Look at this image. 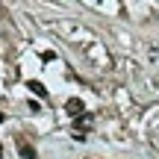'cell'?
<instances>
[{"label":"cell","instance_id":"cell-1","mask_svg":"<svg viewBox=\"0 0 159 159\" xmlns=\"http://www.w3.org/2000/svg\"><path fill=\"white\" fill-rule=\"evenodd\" d=\"M91 121H94V118H91L89 112L80 115V118H74V139H77V142H83V139H85V130L91 127Z\"/></svg>","mask_w":159,"mask_h":159},{"label":"cell","instance_id":"cell-4","mask_svg":"<svg viewBox=\"0 0 159 159\" xmlns=\"http://www.w3.org/2000/svg\"><path fill=\"white\" fill-rule=\"evenodd\" d=\"M27 89H33V94H35V97H47V89L39 83V80H30V83H27Z\"/></svg>","mask_w":159,"mask_h":159},{"label":"cell","instance_id":"cell-3","mask_svg":"<svg viewBox=\"0 0 159 159\" xmlns=\"http://www.w3.org/2000/svg\"><path fill=\"white\" fill-rule=\"evenodd\" d=\"M65 112H68L71 118H80V115H85V106H83V100H77V97H71V100L65 103Z\"/></svg>","mask_w":159,"mask_h":159},{"label":"cell","instance_id":"cell-2","mask_svg":"<svg viewBox=\"0 0 159 159\" xmlns=\"http://www.w3.org/2000/svg\"><path fill=\"white\" fill-rule=\"evenodd\" d=\"M15 144H18V153H21L24 159H39V153H35V148L27 142L24 136H15Z\"/></svg>","mask_w":159,"mask_h":159},{"label":"cell","instance_id":"cell-5","mask_svg":"<svg viewBox=\"0 0 159 159\" xmlns=\"http://www.w3.org/2000/svg\"><path fill=\"white\" fill-rule=\"evenodd\" d=\"M0 124H3V112H0Z\"/></svg>","mask_w":159,"mask_h":159}]
</instances>
